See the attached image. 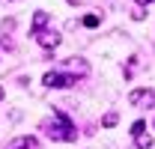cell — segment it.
<instances>
[{
  "label": "cell",
  "instance_id": "cell-1",
  "mask_svg": "<svg viewBox=\"0 0 155 149\" xmlns=\"http://www.w3.org/2000/svg\"><path fill=\"white\" fill-rule=\"evenodd\" d=\"M42 131H45L51 140H66V143L78 140V128L72 125V119L63 111H54V119H45V122H42Z\"/></svg>",
  "mask_w": 155,
  "mask_h": 149
},
{
  "label": "cell",
  "instance_id": "cell-2",
  "mask_svg": "<svg viewBox=\"0 0 155 149\" xmlns=\"http://www.w3.org/2000/svg\"><path fill=\"white\" fill-rule=\"evenodd\" d=\"M42 84H45L48 90H66V87L78 84V78L75 74H66V72H48L45 78H42Z\"/></svg>",
  "mask_w": 155,
  "mask_h": 149
},
{
  "label": "cell",
  "instance_id": "cell-3",
  "mask_svg": "<svg viewBox=\"0 0 155 149\" xmlns=\"http://www.w3.org/2000/svg\"><path fill=\"white\" fill-rule=\"evenodd\" d=\"M128 104H134V108H155V93L152 90H131L128 93Z\"/></svg>",
  "mask_w": 155,
  "mask_h": 149
},
{
  "label": "cell",
  "instance_id": "cell-4",
  "mask_svg": "<svg viewBox=\"0 0 155 149\" xmlns=\"http://www.w3.org/2000/svg\"><path fill=\"white\" fill-rule=\"evenodd\" d=\"M33 36H36V42L42 45V48H48V51L60 45V36H57V33H45V30H39V33H33Z\"/></svg>",
  "mask_w": 155,
  "mask_h": 149
},
{
  "label": "cell",
  "instance_id": "cell-5",
  "mask_svg": "<svg viewBox=\"0 0 155 149\" xmlns=\"http://www.w3.org/2000/svg\"><path fill=\"white\" fill-rule=\"evenodd\" d=\"M36 146H39V143L33 140V137H18V140H12L6 149H36Z\"/></svg>",
  "mask_w": 155,
  "mask_h": 149
},
{
  "label": "cell",
  "instance_id": "cell-6",
  "mask_svg": "<svg viewBox=\"0 0 155 149\" xmlns=\"http://www.w3.org/2000/svg\"><path fill=\"white\" fill-rule=\"evenodd\" d=\"M51 21V15L48 12H36L33 15V33H39V30H45V24Z\"/></svg>",
  "mask_w": 155,
  "mask_h": 149
},
{
  "label": "cell",
  "instance_id": "cell-7",
  "mask_svg": "<svg viewBox=\"0 0 155 149\" xmlns=\"http://www.w3.org/2000/svg\"><path fill=\"white\" fill-rule=\"evenodd\" d=\"M134 143H137V149H152V137L146 131H140V134H134Z\"/></svg>",
  "mask_w": 155,
  "mask_h": 149
},
{
  "label": "cell",
  "instance_id": "cell-8",
  "mask_svg": "<svg viewBox=\"0 0 155 149\" xmlns=\"http://www.w3.org/2000/svg\"><path fill=\"white\" fill-rule=\"evenodd\" d=\"M116 119H119L116 113H107V116L101 119V125H104V128H114V125H116Z\"/></svg>",
  "mask_w": 155,
  "mask_h": 149
},
{
  "label": "cell",
  "instance_id": "cell-9",
  "mask_svg": "<svg viewBox=\"0 0 155 149\" xmlns=\"http://www.w3.org/2000/svg\"><path fill=\"white\" fill-rule=\"evenodd\" d=\"M84 27H98V15H84Z\"/></svg>",
  "mask_w": 155,
  "mask_h": 149
},
{
  "label": "cell",
  "instance_id": "cell-10",
  "mask_svg": "<svg viewBox=\"0 0 155 149\" xmlns=\"http://www.w3.org/2000/svg\"><path fill=\"white\" fill-rule=\"evenodd\" d=\"M131 18H134V21H143V18H146V12H143V6H137L134 12H131Z\"/></svg>",
  "mask_w": 155,
  "mask_h": 149
},
{
  "label": "cell",
  "instance_id": "cell-11",
  "mask_svg": "<svg viewBox=\"0 0 155 149\" xmlns=\"http://www.w3.org/2000/svg\"><path fill=\"white\" fill-rule=\"evenodd\" d=\"M149 3H155V0H137V6H149Z\"/></svg>",
  "mask_w": 155,
  "mask_h": 149
},
{
  "label": "cell",
  "instance_id": "cell-12",
  "mask_svg": "<svg viewBox=\"0 0 155 149\" xmlns=\"http://www.w3.org/2000/svg\"><path fill=\"white\" fill-rule=\"evenodd\" d=\"M0 98H3V87H0Z\"/></svg>",
  "mask_w": 155,
  "mask_h": 149
}]
</instances>
